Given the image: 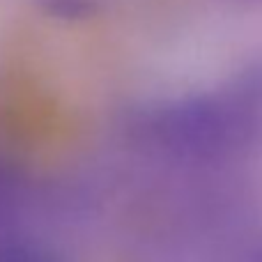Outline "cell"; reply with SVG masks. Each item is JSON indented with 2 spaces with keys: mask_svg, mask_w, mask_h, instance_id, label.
Wrapping results in <instances>:
<instances>
[{
  "mask_svg": "<svg viewBox=\"0 0 262 262\" xmlns=\"http://www.w3.org/2000/svg\"><path fill=\"white\" fill-rule=\"evenodd\" d=\"M237 262H262V244L255 246V249H251L244 258H239Z\"/></svg>",
  "mask_w": 262,
  "mask_h": 262,
  "instance_id": "2",
  "label": "cell"
},
{
  "mask_svg": "<svg viewBox=\"0 0 262 262\" xmlns=\"http://www.w3.org/2000/svg\"><path fill=\"white\" fill-rule=\"evenodd\" d=\"M124 140L166 166L205 170L262 154V53L212 85L134 106Z\"/></svg>",
  "mask_w": 262,
  "mask_h": 262,
  "instance_id": "1",
  "label": "cell"
}]
</instances>
